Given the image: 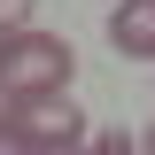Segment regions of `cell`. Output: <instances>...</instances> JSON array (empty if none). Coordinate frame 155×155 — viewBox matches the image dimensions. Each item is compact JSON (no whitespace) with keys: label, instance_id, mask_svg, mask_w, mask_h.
Listing matches in <instances>:
<instances>
[{"label":"cell","instance_id":"1","mask_svg":"<svg viewBox=\"0 0 155 155\" xmlns=\"http://www.w3.org/2000/svg\"><path fill=\"white\" fill-rule=\"evenodd\" d=\"M70 78H78L70 39H54V31H16V39H0V101L70 93Z\"/></svg>","mask_w":155,"mask_h":155},{"label":"cell","instance_id":"2","mask_svg":"<svg viewBox=\"0 0 155 155\" xmlns=\"http://www.w3.org/2000/svg\"><path fill=\"white\" fill-rule=\"evenodd\" d=\"M0 147H23V155H70V147H85V116L70 109V93L0 101Z\"/></svg>","mask_w":155,"mask_h":155},{"label":"cell","instance_id":"3","mask_svg":"<svg viewBox=\"0 0 155 155\" xmlns=\"http://www.w3.org/2000/svg\"><path fill=\"white\" fill-rule=\"evenodd\" d=\"M109 47L132 62H155V0H124L109 16Z\"/></svg>","mask_w":155,"mask_h":155},{"label":"cell","instance_id":"4","mask_svg":"<svg viewBox=\"0 0 155 155\" xmlns=\"http://www.w3.org/2000/svg\"><path fill=\"white\" fill-rule=\"evenodd\" d=\"M16 31H31V0H0V39H16Z\"/></svg>","mask_w":155,"mask_h":155},{"label":"cell","instance_id":"5","mask_svg":"<svg viewBox=\"0 0 155 155\" xmlns=\"http://www.w3.org/2000/svg\"><path fill=\"white\" fill-rule=\"evenodd\" d=\"M85 155H140L124 132H85Z\"/></svg>","mask_w":155,"mask_h":155},{"label":"cell","instance_id":"6","mask_svg":"<svg viewBox=\"0 0 155 155\" xmlns=\"http://www.w3.org/2000/svg\"><path fill=\"white\" fill-rule=\"evenodd\" d=\"M140 155H155V124H147V140H140Z\"/></svg>","mask_w":155,"mask_h":155}]
</instances>
